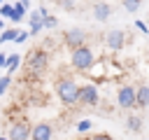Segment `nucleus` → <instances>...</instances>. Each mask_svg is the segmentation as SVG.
<instances>
[{"label": "nucleus", "mask_w": 149, "mask_h": 140, "mask_svg": "<svg viewBox=\"0 0 149 140\" xmlns=\"http://www.w3.org/2000/svg\"><path fill=\"white\" fill-rule=\"evenodd\" d=\"M70 63H72V68H74V70H81V72H86V70H91V68L95 65V54H93V49H91L88 44L72 47Z\"/></svg>", "instance_id": "1"}, {"label": "nucleus", "mask_w": 149, "mask_h": 140, "mask_svg": "<svg viewBox=\"0 0 149 140\" xmlns=\"http://www.w3.org/2000/svg\"><path fill=\"white\" fill-rule=\"evenodd\" d=\"M77 93H79V84L70 77H63L56 82V96L63 105H74L77 103Z\"/></svg>", "instance_id": "2"}, {"label": "nucleus", "mask_w": 149, "mask_h": 140, "mask_svg": "<svg viewBox=\"0 0 149 140\" xmlns=\"http://www.w3.org/2000/svg\"><path fill=\"white\" fill-rule=\"evenodd\" d=\"M77 103L86 105V107H95L100 103V91L93 82H86V84H79V93H77Z\"/></svg>", "instance_id": "3"}, {"label": "nucleus", "mask_w": 149, "mask_h": 140, "mask_svg": "<svg viewBox=\"0 0 149 140\" xmlns=\"http://www.w3.org/2000/svg\"><path fill=\"white\" fill-rule=\"evenodd\" d=\"M47 63H49V56H47V51L44 49H33L30 54H28V70L35 75V72H42L44 68H47Z\"/></svg>", "instance_id": "4"}, {"label": "nucleus", "mask_w": 149, "mask_h": 140, "mask_svg": "<svg viewBox=\"0 0 149 140\" xmlns=\"http://www.w3.org/2000/svg\"><path fill=\"white\" fill-rule=\"evenodd\" d=\"M116 105L123 107V110H133V107H135V86L123 84V86L116 91Z\"/></svg>", "instance_id": "5"}, {"label": "nucleus", "mask_w": 149, "mask_h": 140, "mask_svg": "<svg viewBox=\"0 0 149 140\" xmlns=\"http://www.w3.org/2000/svg\"><path fill=\"white\" fill-rule=\"evenodd\" d=\"M7 138H9V140H30V124H28L26 119L14 121V124L7 128Z\"/></svg>", "instance_id": "6"}, {"label": "nucleus", "mask_w": 149, "mask_h": 140, "mask_svg": "<svg viewBox=\"0 0 149 140\" xmlns=\"http://www.w3.org/2000/svg\"><path fill=\"white\" fill-rule=\"evenodd\" d=\"M54 138V126L47 121H40L30 126V140H51Z\"/></svg>", "instance_id": "7"}, {"label": "nucleus", "mask_w": 149, "mask_h": 140, "mask_svg": "<svg viewBox=\"0 0 149 140\" xmlns=\"http://www.w3.org/2000/svg\"><path fill=\"white\" fill-rule=\"evenodd\" d=\"M105 44H107L112 51H119V49L126 44V33H123V30H119V28L109 30V33L105 35Z\"/></svg>", "instance_id": "8"}, {"label": "nucleus", "mask_w": 149, "mask_h": 140, "mask_svg": "<svg viewBox=\"0 0 149 140\" xmlns=\"http://www.w3.org/2000/svg\"><path fill=\"white\" fill-rule=\"evenodd\" d=\"M63 42L72 49V47H79V44H84L86 42V33L81 30V28H70L65 35H63Z\"/></svg>", "instance_id": "9"}, {"label": "nucleus", "mask_w": 149, "mask_h": 140, "mask_svg": "<svg viewBox=\"0 0 149 140\" xmlns=\"http://www.w3.org/2000/svg\"><path fill=\"white\" fill-rule=\"evenodd\" d=\"M109 14H112V7L107 2H95L93 5V19L95 21H107Z\"/></svg>", "instance_id": "10"}, {"label": "nucleus", "mask_w": 149, "mask_h": 140, "mask_svg": "<svg viewBox=\"0 0 149 140\" xmlns=\"http://www.w3.org/2000/svg\"><path fill=\"white\" fill-rule=\"evenodd\" d=\"M135 107H149V86L135 89Z\"/></svg>", "instance_id": "11"}, {"label": "nucleus", "mask_w": 149, "mask_h": 140, "mask_svg": "<svg viewBox=\"0 0 149 140\" xmlns=\"http://www.w3.org/2000/svg\"><path fill=\"white\" fill-rule=\"evenodd\" d=\"M42 16H44V14H42L40 9L30 12V30H28L30 35H37V33L42 30Z\"/></svg>", "instance_id": "12"}, {"label": "nucleus", "mask_w": 149, "mask_h": 140, "mask_svg": "<svg viewBox=\"0 0 149 140\" xmlns=\"http://www.w3.org/2000/svg\"><path fill=\"white\" fill-rule=\"evenodd\" d=\"M26 12H28V9H26V7H23V5L16 0V5H12V14H9V21H16V23H19V21H23Z\"/></svg>", "instance_id": "13"}, {"label": "nucleus", "mask_w": 149, "mask_h": 140, "mask_svg": "<svg viewBox=\"0 0 149 140\" xmlns=\"http://www.w3.org/2000/svg\"><path fill=\"white\" fill-rule=\"evenodd\" d=\"M19 63H21V56L19 54H7V61H5V68H7V72L12 75L16 68H19Z\"/></svg>", "instance_id": "14"}, {"label": "nucleus", "mask_w": 149, "mask_h": 140, "mask_svg": "<svg viewBox=\"0 0 149 140\" xmlns=\"http://www.w3.org/2000/svg\"><path fill=\"white\" fill-rule=\"evenodd\" d=\"M16 30H19V28H2V30H0V42H14Z\"/></svg>", "instance_id": "15"}, {"label": "nucleus", "mask_w": 149, "mask_h": 140, "mask_svg": "<svg viewBox=\"0 0 149 140\" xmlns=\"http://www.w3.org/2000/svg\"><path fill=\"white\" fill-rule=\"evenodd\" d=\"M56 26H58V19H56L54 14L47 12V14L42 16V28H56Z\"/></svg>", "instance_id": "16"}, {"label": "nucleus", "mask_w": 149, "mask_h": 140, "mask_svg": "<svg viewBox=\"0 0 149 140\" xmlns=\"http://www.w3.org/2000/svg\"><path fill=\"white\" fill-rule=\"evenodd\" d=\"M126 126H128V131H140L142 121H140V117H137V114H130V117L126 119Z\"/></svg>", "instance_id": "17"}, {"label": "nucleus", "mask_w": 149, "mask_h": 140, "mask_svg": "<svg viewBox=\"0 0 149 140\" xmlns=\"http://www.w3.org/2000/svg\"><path fill=\"white\" fill-rule=\"evenodd\" d=\"M140 2H142V0H123V9L133 14V12H137V9H140Z\"/></svg>", "instance_id": "18"}, {"label": "nucleus", "mask_w": 149, "mask_h": 140, "mask_svg": "<svg viewBox=\"0 0 149 140\" xmlns=\"http://www.w3.org/2000/svg\"><path fill=\"white\" fill-rule=\"evenodd\" d=\"M91 128H93V124H91L88 119H81V121L77 124V131H79V133H86V131H91Z\"/></svg>", "instance_id": "19"}, {"label": "nucleus", "mask_w": 149, "mask_h": 140, "mask_svg": "<svg viewBox=\"0 0 149 140\" xmlns=\"http://www.w3.org/2000/svg\"><path fill=\"white\" fill-rule=\"evenodd\" d=\"M9 82H12V75H9V72H7L5 77H0V96H2L5 91H7V86H9Z\"/></svg>", "instance_id": "20"}, {"label": "nucleus", "mask_w": 149, "mask_h": 140, "mask_svg": "<svg viewBox=\"0 0 149 140\" xmlns=\"http://www.w3.org/2000/svg\"><path fill=\"white\" fill-rule=\"evenodd\" d=\"M28 37H30V33H28V30H16V35H14V42H19V44H21V42H26Z\"/></svg>", "instance_id": "21"}, {"label": "nucleus", "mask_w": 149, "mask_h": 140, "mask_svg": "<svg viewBox=\"0 0 149 140\" xmlns=\"http://www.w3.org/2000/svg\"><path fill=\"white\" fill-rule=\"evenodd\" d=\"M9 14H12V5H5V2H2V5H0V16H2V19H9Z\"/></svg>", "instance_id": "22"}, {"label": "nucleus", "mask_w": 149, "mask_h": 140, "mask_svg": "<svg viewBox=\"0 0 149 140\" xmlns=\"http://www.w3.org/2000/svg\"><path fill=\"white\" fill-rule=\"evenodd\" d=\"M88 140H112V135L109 133H93Z\"/></svg>", "instance_id": "23"}, {"label": "nucleus", "mask_w": 149, "mask_h": 140, "mask_svg": "<svg viewBox=\"0 0 149 140\" xmlns=\"http://www.w3.org/2000/svg\"><path fill=\"white\" fill-rule=\"evenodd\" d=\"M135 26H137V30H142V33H149V28L144 26V21H135Z\"/></svg>", "instance_id": "24"}, {"label": "nucleus", "mask_w": 149, "mask_h": 140, "mask_svg": "<svg viewBox=\"0 0 149 140\" xmlns=\"http://www.w3.org/2000/svg\"><path fill=\"white\" fill-rule=\"evenodd\" d=\"M5 61H7V54L0 51V68H5Z\"/></svg>", "instance_id": "25"}, {"label": "nucleus", "mask_w": 149, "mask_h": 140, "mask_svg": "<svg viewBox=\"0 0 149 140\" xmlns=\"http://www.w3.org/2000/svg\"><path fill=\"white\" fill-rule=\"evenodd\" d=\"M63 7H65V9H72L74 5H72V0H63Z\"/></svg>", "instance_id": "26"}, {"label": "nucleus", "mask_w": 149, "mask_h": 140, "mask_svg": "<svg viewBox=\"0 0 149 140\" xmlns=\"http://www.w3.org/2000/svg\"><path fill=\"white\" fill-rule=\"evenodd\" d=\"M19 2H21V5L26 7V9H30V0H19Z\"/></svg>", "instance_id": "27"}, {"label": "nucleus", "mask_w": 149, "mask_h": 140, "mask_svg": "<svg viewBox=\"0 0 149 140\" xmlns=\"http://www.w3.org/2000/svg\"><path fill=\"white\" fill-rule=\"evenodd\" d=\"M2 28H5V19L0 16V30H2Z\"/></svg>", "instance_id": "28"}, {"label": "nucleus", "mask_w": 149, "mask_h": 140, "mask_svg": "<svg viewBox=\"0 0 149 140\" xmlns=\"http://www.w3.org/2000/svg\"><path fill=\"white\" fill-rule=\"evenodd\" d=\"M0 140H9V138H7V135H0Z\"/></svg>", "instance_id": "29"}, {"label": "nucleus", "mask_w": 149, "mask_h": 140, "mask_svg": "<svg viewBox=\"0 0 149 140\" xmlns=\"http://www.w3.org/2000/svg\"><path fill=\"white\" fill-rule=\"evenodd\" d=\"M77 140H88V138H77Z\"/></svg>", "instance_id": "30"}, {"label": "nucleus", "mask_w": 149, "mask_h": 140, "mask_svg": "<svg viewBox=\"0 0 149 140\" xmlns=\"http://www.w3.org/2000/svg\"><path fill=\"white\" fill-rule=\"evenodd\" d=\"M2 2H5V0H0V5H2Z\"/></svg>", "instance_id": "31"}]
</instances>
